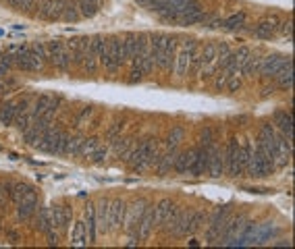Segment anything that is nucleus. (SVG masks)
I'll list each match as a JSON object with an SVG mask.
<instances>
[{"label":"nucleus","mask_w":295,"mask_h":249,"mask_svg":"<svg viewBox=\"0 0 295 249\" xmlns=\"http://www.w3.org/2000/svg\"><path fill=\"white\" fill-rule=\"evenodd\" d=\"M158 156L160 154H158L156 137H150V139H146V142H142L139 145L133 147V152H131V156H129V164L135 173H144L146 168L156 164Z\"/></svg>","instance_id":"obj_1"},{"label":"nucleus","mask_w":295,"mask_h":249,"mask_svg":"<svg viewBox=\"0 0 295 249\" xmlns=\"http://www.w3.org/2000/svg\"><path fill=\"white\" fill-rule=\"evenodd\" d=\"M100 65H102L111 75L119 73L121 69L125 67V40H123V37H119V36L108 37V52H106V56L100 60Z\"/></svg>","instance_id":"obj_2"},{"label":"nucleus","mask_w":295,"mask_h":249,"mask_svg":"<svg viewBox=\"0 0 295 249\" xmlns=\"http://www.w3.org/2000/svg\"><path fill=\"white\" fill-rule=\"evenodd\" d=\"M146 208V199H135L127 210H125V220H123V229L129 235L127 245H137L139 243V220H142Z\"/></svg>","instance_id":"obj_3"},{"label":"nucleus","mask_w":295,"mask_h":249,"mask_svg":"<svg viewBox=\"0 0 295 249\" xmlns=\"http://www.w3.org/2000/svg\"><path fill=\"white\" fill-rule=\"evenodd\" d=\"M46 50H48V62L60 73H67L73 65V56L67 50L63 40H50L46 42Z\"/></svg>","instance_id":"obj_4"},{"label":"nucleus","mask_w":295,"mask_h":249,"mask_svg":"<svg viewBox=\"0 0 295 249\" xmlns=\"http://www.w3.org/2000/svg\"><path fill=\"white\" fill-rule=\"evenodd\" d=\"M229 214H231V204H224L221 208H216V212L212 216H208V218H210V227H208V231H206V243L208 245H216V243H219L221 231L224 227V222H227Z\"/></svg>","instance_id":"obj_5"},{"label":"nucleus","mask_w":295,"mask_h":249,"mask_svg":"<svg viewBox=\"0 0 295 249\" xmlns=\"http://www.w3.org/2000/svg\"><path fill=\"white\" fill-rule=\"evenodd\" d=\"M196 40H185L181 50L175 54V65H173V73L177 77H185L189 71V62L193 58V54H196Z\"/></svg>","instance_id":"obj_6"},{"label":"nucleus","mask_w":295,"mask_h":249,"mask_svg":"<svg viewBox=\"0 0 295 249\" xmlns=\"http://www.w3.org/2000/svg\"><path fill=\"white\" fill-rule=\"evenodd\" d=\"M291 56H281V54H270V56H264L260 58V69H258V75H262L264 79H273L281 73V69L285 67V62L289 60Z\"/></svg>","instance_id":"obj_7"},{"label":"nucleus","mask_w":295,"mask_h":249,"mask_svg":"<svg viewBox=\"0 0 295 249\" xmlns=\"http://www.w3.org/2000/svg\"><path fill=\"white\" fill-rule=\"evenodd\" d=\"M77 65H81L90 75L98 73L100 60H98V56H96L94 48H92V37H81V50H79V58H77Z\"/></svg>","instance_id":"obj_8"},{"label":"nucleus","mask_w":295,"mask_h":249,"mask_svg":"<svg viewBox=\"0 0 295 249\" xmlns=\"http://www.w3.org/2000/svg\"><path fill=\"white\" fill-rule=\"evenodd\" d=\"M168 42H170V36H166V34L150 36V48H152V54H154V60H156V69H160V71H166Z\"/></svg>","instance_id":"obj_9"},{"label":"nucleus","mask_w":295,"mask_h":249,"mask_svg":"<svg viewBox=\"0 0 295 249\" xmlns=\"http://www.w3.org/2000/svg\"><path fill=\"white\" fill-rule=\"evenodd\" d=\"M29 108V98H17L13 100V102H6L0 106V123L4 124H13L15 119H17V114L27 110Z\"/></svg>","instance_id":"obj_10"},{"label":"nucleus","mask_w":295,"mask_h":249,"mask_svg":"<svg viewBox=\"0 0 295 249\" xmlns=\"http://www.w3.org/2000/svg\"><path fill=\"white\" fill-rule=\"evenodd\" d=\"M125 210H127V204L123 199H114V201L108 204V232H114V231L123 229Z\"/></svg>","instance_id":"obj_11"},{"label":"nucleus","mask_w":295,"mask_h":249,"mask_svg":"<svg viewBox=\"0 0 295 249\" xmlns=\"http://www.w3.org/2000/svg\"><path fill=\"white\" fill-rule=\"evenodd\" d=\"M247 173H250V177H254V178H262V177H268L270 173H275V168L264 160V156L258 150H252L250 164H247Z\"/></svg>","instance_id":"obj_12"},{"label":"nucleus","mask_w":295,"mask_h":249,"mask_svg":"<svg viewBox=\"0 0 295 249\" xmlns=\"http://www.w3.org/2000/svg\"><path fill=\"white\" fill-rule=\"evenodd\" d=\"M206 173H210V177H214V178L224 175V152L221 147H216L214 143L208 145V170Z\"/></svg>","instance_id":"obj_13"},{"label":"nucleus","mask_w":295,"mask_h":249,"mask_svg":"<svg viewBox=\"0 0 295 249\" xmlns=\"http://www.w3.org/2000/svg\"><path fill=\"white\" fill-rule=\"evenodd\" d=\"M208 216L210 214H208L206 210H196V212H189L187 210V218H185V224H183V237L196 235V232L208 222Z\"/></svg>","instance_id":"obj_14"},{"label":"nucleus","mask_w":295,"mask_h":249,"mask_svg":"<svg viewBox=\"0 0 295 249\" xmlns=\"http://www.w3.org/2000/svg\"><path fill=\"white\" fill-rule=\"evenodd\" d=\"M202 19H204V11L200 9L198 2H191L187 6H183V9H179L177 23H179V25H196Z\"/></svg>","instance_id":"obj_15"},{"label":"nucleus","mask_w":295,"mask_h":249,"mask_svg":"<svg viewBox=\"0 0 295 249\" xmlns=\"http://www.w3.org/2000/svg\"><path fill=\"white\" fill-rule=\"evenodd\" d=\"M208 170V145H198L193 147V162L189 168V175L193 177H202Z\"/></svg>","instance_id":"obj_16"},{"label":"nucleus","mask_w":295,"mask_h":249,"mask_svg":"<svg viewBox=\"0 0 295 249\" xmlns=\"http://www.w3.org/2000/svg\"><path fill=\"white\" fill-rule=\"evenodd\" d=\"M278 17H275V15H270V17L266 19H262L258 25H256L254 29V36L258 37V40H270V37H275L277 36V31H278Z\"/></svg>","instance_id":"obj_17"},{"label":"nucleus","mask_w":295,"mask_h":249,"mask_svg":"<svg viewBox=\"0 0 295 249\" xmlns=\"http://www.w3.org/2000/svg\"><path fill=\"white\" fill-rule=\"evenodd\" d=\"M250 156H252V143L245 142V143H239V154H237V162H235V168H233L231 177H243L247 173V164H250Z\"/></svg>","instance_id":"obj_18"},{"label":"nucleus","mask_w":295,"mask_h":249,"mask_svg":"<svg viewBox=\"0 0 295 249\" xmlns=\"http://www.w3.org/2000/svg\"><path fill=\"white\" fill-rule=\"evenodd\" d=\"M17 206H19V208H17L19 220H29V218H32V216L37 212V196H36V189L29 191Z\"/></svg>","instance_id":"obj_19"},{"label":"nucleus","mask_w":295,"mask_h":249,"mask_svg":"<svg viewBox=\"0 0 295 249\" xmlns=\"http://www.w3.org/2000/svg\"><path fill=\"white\" fill-rule=\"evenodd\" d=\"M50 212H52V222H54V227H56V231L63 235V232H67V229H69V224H71V216H73V212L69 210L67 206H54V208H50Z\"/></svg>","instance_id":"obj_20"},{"label":"nucleus","mask_w":295,"mask_h":249,"mask_svg":"<svg viewBox=\"0 0 295 249\" xmlns=\"http://www.w3.org/2000/svg\"><path fill=\"white\" fill-rule=\"evenodd\" d=\"M183 212L185 210L183 208H179V206H175L173 204V208H170V212L166 214V218L162 220V224H160V229L166 232V235H177V229H179V224H181V216H183Z\"/></svg>","instance_id":"obj_21"},{"label":"nucleus","mask_w":295,"mask_h":249,"mask_svg":"<svg viewBox=\"0 0 295 249\" xmlns=\"http://www.w3.org/2000/svg\"><path fill=\"white\" fill-rule=\"evenodd\" d=\"M154 227H156V220H154V204H146L142 220H139V241L150 237Z\"/></svg>","instance_id":"obj_22"},{"label":"nucleus","mask_w":295,"mask_h":249,"mask_svg":"<svg viewBox=\"0 0 295 249\" xmlns=\"http://www.w3.org/2000/svg\"><path fill=\"white\" fill-rule=\"evenodd\" d=\"M96 235H98L96 210H94V204H88V206H85V245H94L96 243Z\"/></svg>","instance_id":"obj_23"},{"label":"nucleus","mask_w":295,"mask_h":249,"mask_svg":"<svg viewBox=\"0 0 295 249\" xmlns=\"http://www.w3.org/2000/svg\"><path fill=\"white\" fill-rule=\"evenodd\" d=\"M273 124H277V129L281 131L287 139H293V114L289 110H278L275 114Z\"/></svg>","instance_id":"obj_24"},{"label":"nucleus","mask_w":295,"mask_h":249,"mask_svg":"<svg viewBox=\"0 0 295 249\" xmlns=\"http://www.w3.org/2000/svg\"><path fill=\"white\" fill-rule=\"evenodd\" d=\"M175 160H177V147H168V152L166 154H162V156H158V160H156V173L160 175V177H165L170 168L175 166Z\"/></svg>","instance_id":"obj_25"},{"label":"nucleus","mask_w":295,"mask_h":249,"mask_svg":"<svg viewBox=\"0 0 295 249\" xmlns=\"http://www.w3.org/2000/svg\"><path fill=\"white\" fill-rule=\"evenodd\" d=\"M108 199H100L98 206H94L96 210V229L98 232H108Z\"/></svg>","instance_id":"obj_26"},{"label":"nucleus","mask_w":295,"mask_h":249,"mask_svg":"<svg viewBox=\"0 0 295 249\" xmlns=\"http://www.w3.org/2000/svg\"><path fill=\"white\" fill-rule=\"evenodd\" d=\"M237 154H239V142H237V137H231L229 145H227V152H224V170H227L229 175L233 173V168H235Z\"/></svg>","instance_id":"obj_27"},{"label":"nucleus","mask_w":295,"mask_h":249,"mask_svg":"<svg viewBox=\"0 0 295 249\" xmlns=\"http://www.w3.org/2000/svg\"><path fill=\"white\" fill-rule=\"evenodd\" d=\"M275 81L281 89H291V85H293V60L291 58L285 62V67L281 69V73L275 77Z\"/></svg>","instance_id":"obj_28"},{"label":"nucleus","mask_w":295,"mask_h":249,"mask_svg":"<svg viewBox=\"0 0 295 249\" xmlns=\"http://www.w3.org/2000/svg\"><path fill=\"white\" fill-rule=\"evenodd\" d=\"M114 150H116V156H119L121 160H129V156L131 152H133V147H135V139L133 137H127V139H114Z\"/></svg>","instance_id":"obj_29"},{"label":"nucleus","mask_w":295,"mask_h":249,"mask_svg":"<svg viewBox=\"0 0 295 249\" xmlns=\"http://www.w3.org/2000/svg\"><path fill=\"white\" fill-rule=\"evenodd\" d=\"M191 162H193V150L181 152V154H177V160H175V166H173V168H175L179 175H189Z\"/></svg>","instance_id":"obj_30"},{"label":"nucleus","mask_w":295,"mask_h":249,"mask_svg":"<svg viewBox=\"0 0 295 249\" xmlns=\"http://www.w3.org/2000/svg\"><path fill=\"white\" fill-rule=\"evenodd\" d=\"M258 69H260V56L258 54H247V58L243 60V65H241V75L243 77H256L258 75Z\"/></svg>","instance_id":"obj_31"},{"label":"nucleus","mask_w":295,"mask_h":249,"mask_svg":"<svg viewBox=\"0 0 295 249\" xmlns=\"http://www.w3.org/2000/svg\"><path fill=\"white\" fill-rule=\"evenodd\" d=\"M170 208H173V201H170V199H162V201H158V204L154 206V220H156L158 227L162 224V220L166 218V214L170 212Z\"/></svg>","instance_id":"obj_32"},{"label":"nucleus","mask_w":295,"mask_h":249,"mask_svg":"<svg viewBox=\"0 0 295 249\" xmlns=\"http://www.w3.org/2000/svg\"><path fill=\"white\" fill-rule=\"evenodd\" d=\"M92 48H94L98 60H102V58L106 56V52H108V37H104V36H94V37H92Z\"/></svg>","instance_id":"obj_33"},{"label":"nucleus","mask_w":295,"mask_h":249,"mask_svg":"<svg viewBox=\"0 0 295 249\" xmlns=\"http://www.w3.org/2000/svg\"><path fill=\"white\" fill-rule=\"evenodd\" d=\"M52 227H54V222H52L50 208H42V210H40V216H37V231L46 232V231H50Z\"/></svg>","instance_id":"obj_34"},{"label":"nucleus","mask_w":295,"mask_h":249,"mask_svg":"<svg viewBox=\"0 0 295 249\" xmlns=\"http://www.w3.org/2000/svg\"><path fill=\"white\" fill-rule=\"evenodd\" d=\"M98 147H100V137H90V139L83 137V143H81L79 156H81V158H90V156L94 154Z\"/></svg>","instance_id":"obj_35"},{"label":"nucleus","mask_w":295,"mask_h":249,"mask_svg":"<svg viewBox=\"0 0 295 249\" xmlns=\"http://www.w3.org/2000/svg\"><path fill=\"white\" fill-rule=\"evenodd\" d=\"M15 127H17L19 131H21V133H23V131H25V129H29V127H32V124H34V114L32 112H29V108H27V110H23V112H19L17 114V119H15Z\"/></svg>","instance_id":"obj_36"},{"label":"nucleus","mask_w":295,"mask_h":249,"mask_svg":"<svg viewBox=\"0 0 295 249\" xmlns=\"http://www.w3.org/2000/svg\"><path fill=\"white\" fill-rule=\"evenodd\" d=\"M71 245L75 247L85 245V222H75L73 232H71Z\"/></svg>","instance_id":"obj_37"},{"label":"nucleus","mask_w":295,"mask_h":249,"mask_svg":"<svg viewBox=\"0 0 295 249\" xmlns=\"http://www.w3.org/2000/svg\"><path fill=\"white\" fill-rule=\"evenodd\" d=\"M183 137H185V129L177 124V127L170 129V133L166 137V147H179V143L183 142Z\"/></svg>","instance_id":"obj_38"},{"label":"nucleus","mask_w":295,"mask_h":249,"mask_svg":"<svg viewBox=\"0 0 295 249\" xmlns=\"http://www.w3.org/2000/svg\"><path fill=\"white\" fill-rule=\"evenodd\" d=\"M79 17H94L98 13V4L96 2H90V0H79Z\"/></svg>","instance_id":"obj_39"},{"label":"nucleus","mask_w":295,"mask_h":249,"mask_svg":"<svg viewBox=\"0 0 295 249\" xmlns=\"http://www.w3.org/2000/svg\"><path fill=\"white\" fill-rule=\"evenodd\" d=\"M243 21H245V13H237V15H231L229 19H224L222 27L224 29H239L243 25Z\"/></svg>","instance_id":"obj_40"},{"label":"nucleus","mask_w":295,"mask_h":249,"mask_svg":"<svg viewBox=\"0 0 295 249\" xmlns=\"http://www.w3.org/2000/svg\"><path fill=\"white\" fill-rule=\"evenodd\" d=\"M123 131H125V123H123V121H116L114 124H111V127H108V131H106V139H108V142H114V139L121 137Z\"/></svg>","instance_id":"obj_41"},{"label":"nucleus","mask_w":295,"mask_h":249,"mask_svg":"<svg viewBox=\"0 0 295 249\" xmlns=\"http://www.w3.org/2000/svg\"><path fill=\"white\" fill-rule=\"evenodd\" d=\"M191 2H196V0H162V6L160 9H183V6H187ZM158 9V11H160ZM156 11V13H158Z\"/></svg>","instance_id":"obj_42"},{"label":"nucleus","mask_w":295,"mask_h":249,"mask_svg":"<svg viewBox=\"0 0 295 249\" xmlns=\"http://www.w3.org/2000/svg\"><path fill=\"white\" fill-rule=\"evenodd\" d=\"M29 50H32L37 58L48 60V50H46V44H44V42H34V44H29Z\"/></svg>","instance_id":"obj_43"},{"label":"nucleus","mask_w":295,"mask_h":249,"mask_svg":"<svg viewBox=\"0 0 295 249\" xmlns=\"http://www.w3.org/2000/svg\"><path fill=\"white\" fill-rule=\"evenodd\" d=\"M34 2L36 0H9V4L17 11H27V9H34Z\"/></svg>","instance_id":"obj_44"},{"label":"nucleus","mask_w":295,"mask_h":249,"mask_svg":"<svg viewBox=\"0 0 295 249\" xmlns=\"http://www.w3.org/2000/svg\"><path fill=\"white\" fill-rule=\"evenodd\" d=\"M224 88H227L229 91H239V88H241V77L239 75H231L227 83H224Z\"/></svg>","instance_id":"obj_45"},{"label":"nucleus","mask_w":295,"mask_h":249,"mask_svg":"<svg viewBox=\"0 0 295 249\" xmlns=\"http://www.w3.org/2000/svg\"><path fill=\"white\" fill-rule=\"evenodd\" d=\"M200 143H202V145H212V143H214V131H212L210 127H206L204 131H202Z\"/></svg>","instance_id":"obj_46"},{"label":"nucleus","mask_w":295,"mask_h":249,"mask_svg":"<svg viewBox=\"0 0 295 249\" xmlns=\"http://www.w3.org/2000/svg\"><path fill=\"white\" fill-rule=\"evenodd\" d=\"M106 156H108V147H106V145H100L98 150L90 156V158H94V162H98V164H100V162L106 160Z\"/></svg>","instance_id":"obj_47"},{"label":"nucleus","mask_w":295,"mask_h":249,"mask_svg":"<svg viewBox=\"0 0 295 249\" xmlns=\"http://www.w3.org/2000/svg\"><path fill=\"white\" fill-rule=\"evenodd\" d=\"M90 114H92V108H81V110L75 114V124H77V127L83 124L85 119H90Z\"/></svg>","instance_id":"obj_48"},{"label":"nucleus","mask_w":295,"mask_h":249,"mask_svg":"<svg viewBox=\"0 0 295 249\" xmlns=\"http://www.w3.org/2000/svg\"><path fill=\"white\" fill-rule=\"evenodd\" d=\"M291 25H293L291 19H287V21H281V23H278V29H281V34H283V36L291 37Z\"/></svg>","instance_id":"obj_49"},{"label":"nucleus","mask_w":295,"mask_h":249,"mask_svg":"<svg viewBox=\"0 0 295 249\" xmlns=\"http://www.w3.org/2000/svg\"><path fill=\"white\" fill-rule=\"evenodd\" d=\"M208 27H222V19H219V17L212 19V21H210V25H208Z\"/></svg>","instance_id":"obj_50"}]
</instances>
